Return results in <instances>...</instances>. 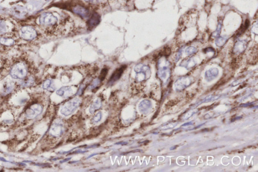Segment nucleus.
I'll use <instances>...</instances> for the list:
<instances>
[{
  "label": "nucleus",
  "mask_w": 258,
  "mask_h": 172,
  "mask_svg": "<svg viewBox=\"0 0 258 172\" xmlns=\"http://www.w3.org/2000/svg\"><path fill=\"white\" fill-rule=\"evenodd\" d=\"M39 24L42 27L50 32H55L58 29V19L51 13H45L39 19Z\"/></svg>",
  "instance_id": "obj_1"
},
{
  "label": "nucleus",
  "mask_w": 258,
  "mask_h": 172,
  "mask_svg": "<svg viewBox=\"0 0 258 172\" xmlns=\"http://www.w3.org/2000/svg\"><path fill=\"white\" fill-rule=\"evenodd\" d=\"M10 74L13 78L22 79L27 75V69L24 64L20 62L12 67Z\"/></svg>",
  "instance_id": "obj_2"
},
{
  "label": "nucleus",
  "mask_w": 258,
  "mask_h": 172,
  "mask_svg": "<svg viewBox=\"0 0 258 172\" xmlns=\"http://www.w3.org/2000/svg\"><path fill=\"white\" fill-rule=\"evenodd\" d=\"M21 36L26 41H32L37 36V32L30 26H24L21 29Z\"/></svg>",
  "instance_id": "obj_3"
},
{
  "label": "nucleus",
  "mask_w": 258,
  "mask_h": 172,
  "mask_svg": "<svg viewBox=\"0 0 258 172\" xmlns=\"http://www.w3.org/2000/svg\"><path fill=\"white\" fill-rule=\"evenodd\" d=\"M79 105V101L75 99L67 102L63 108H62L61 113L65 116H68L73 113L78 107Z\"/></svg>",
  "instance_id": "obj_4"
},
{
  "label": "nucleus",
  "mask_w": 258,
  "mask_h": 172,
  "mask_svg": "<svg viewBox=\"0 0 258 172\" xmlns=\"http://www.w3.org/2000/svg\"><path fill=\"white\" fill-rule=\"evenodd\" d=\"M192 83V80L190 77H183L177 80L175 83V88L177 91H180L185 89Z\"/></svg>",
  "instance_id": "obj_5"
},
{
  "label": "nucleus",
  "mask_w": 258,
  "mask_h": 172,
  "mask_svg": "<svg viewBox=\"0 0 258 172\" xmlns=\"http://www.w3.org/2000/svg\"><path fill=\"white\" fill-rule=\"evenodd\" d=\"M42 108L41 105L36 104H33L26 109V114L29 118H34L38 115L42 111Z\"/></svg>",
  "instance_id": "obj_6"
},
{
  "label": "nucleus",
  "mask_w": 258,
  "mask_h": 172,
  "mask_svg": "<svg viewBox=\"0 0 258 172\" xmlns=\"http://www.w3.org/2000/svg\"><path fill=\"white\" fill-rule=\"evenodd\" d=\"M169 63L167 62L166 65L160 67L158 69V74L159 78L162 80L163 82H167L170 77L171 75V70L169 67Z\"/></svg>",
  "instance_id": "obj_7"
},
{
  "label": "nucleus",
  "mask_w": 258,
  "mask_h": 172,
  "mask_svg": "<svg viewBox=\"0 0 258 172\" xmlns=\"http://www.w3.org/2000/svg\"><path fill=\"white\" fill-rule=\"evenodd\" d=\"M126 67H127L126 65H123L119 68L117 69L112 75L110 79H109L108 83L109 85H112L115 82L118 81L120 78V77L122 76V74L126 68Z\"/></svg>",
  "instance_id": "obj_8"
},
{
  "label": "nucleus",
  "mask_w": 258,
  "mask_h": 172,
  "mask_svg": "<svg viewBox=\"0 0 258 172\" xmlns=\"http://www.w3.org/2000/svg\"><path fill=\"white\" fill-rule=\"evenodd\" d=\"M248 42L245 40L239 41L235 43L234 47V53L235 54H240L244 52L247 48Z\"/></svg>",
  "instance_id": "obj_9"
},
{
  "label": "nucleus",
  "mask_w": 258,
  "mask_h": 172,
  "mask_svg": "<svg viewBox=\"0 0 258 172\" xmlns=\"http://www.w3.org/2000/svg\"><path fill=\"white\" fill-rule=\"evenodd\" d=\"M100 20L101 18L99 15L95 13L93 14L88 21L87 25L89 29H92L95 26H98L100 22Z\"/></svg>",
  "instance_id": "obj_10"
},
{
  "label": "nucleus",
  "mask_w": 258,
  "mask_h": 172,
  "mask_svg": "<svg viewBox=\"0 0 258 172\" xmlns=\"http://www.w3.org/2000/svg\"><path fill=\"white\" fill-rule=\"evenodd\" d=\"M222 95H216V96H207L206 98H205L204 99H202L201 101H199V102H197L196 104H194V105L191 107V109H194L198 106H199L201 104L205 103V102H212V101H215L216 99H218L219 98H220L221 96Z\"/></svg>",
  "instance_id": "obj_11"
},
{
  "label": "nucleus",
  "mask_w": 258,
  "mask_h": 172,
  "mask_svg": "<svg viewBox=\"0 0 258 172\" xmlns=\"http://www.w3.org/2000/svg\"><path fill=\"white\" fill-rule=\"evenodd\" d=\"M73 11L80 16L82 17L83 18H86L89 15V11L87 9L84 7L80 6H77L73 8Z\"/></svg>",
  "instance_id": "obj_12"
},
{
  "label": "nucleus",
  "mask_w": 258,
  "mask_h": 172,
  "mask_svg": "<svg viewBox=\"0 0 258 172\" xmlns=\"http://www.w3.org/2000/svg\"><path fill=\"white\" fill-rule=\"evenodd\" d=\"M219 71L217 68H211L205 72V79L208 81H211L217 76Z\"/></svg>",
  "instance_id": "obj_13"
},
{
  "label": "nucleus",
  "mask_w": 258,
  "mask_h": 172,
  "mask_svg": "<svg viewBox=\"0 0 258 172\" xmlns=\"http://www.w3.org/2000/svg\"><path fill=\"white\" fill-rule=\"evenodd\" d=\"M151 104L148 100H144L140 104L139 108L141 112H144L151 107Z\"/></svg>",
  "instance_id": "obj_14"
},
{
  "label": "nucleus",
  "mask_w": 258,
  "mask_h": 172,
  "mask_svg": "<svg viewBox=\"0 0 258 172\" xmlns=\"http://www.w3.org/2000/svg\"><path fill=\"white\" fill-rule=\"evenodd\" d=\"M249 25H250V22H249V20H245V24L242 25V26H241V27L239 28V30H238L237 33L235 34L236 37L239 36H240L242 33H244V32H245V30L248 28Z\"/></svg>",
  "instance_id": "obj_15"
},
{
  "label": "nucleus",
  "mask_w": 258,
  "mask_h": 172,
  "mask_svg": "<svg viewBox=\"0 0 258 172\" xmlns=\"http://www.w3.org/2000/svg\"><path fill=\"white\" fill-rule=\"evenodd\" d=\"M227 40L228 37L226 36H218L215 41V44L216 46L221 47L224 46L226 42H227Z\"/></svg>",
  "instance_id": "obj_16"
},
{
  "label": "nucleus",
  "mask_w": 258,
  "mask_h": 172,
  "mask_svg": "<svg viewBox=\"0 0 258 172\" xmlns=\"http://www.w3.org/2000/svg\"><path fill=\"white\" fill-rule=\"evenodd\" d=\"M14 42L13 39H10V38H6V37H1L0 38V43L3 44L4 45L7 46H10L13 45Z\"/></svg>",
  "instance_id": "obj_17"
},
{
  "label": "nucleus",
  "mask_w": 258,
  "mask_h": 172,
  "mask_svg": "<svg viewBox=\"0 0 258 172\" xmlns=\"http://www.w3.org/2000/svg\"><path fill=\"white\" fill-rule=\"evenodd\" d=\"M181 64L182 66L185 67L186 68H191L195 65L194 61L192 60L191 59H189L188 60H186V61H183Z\"/></svg>",
  "instance_id": "obj_18"
},
{
  "label": "nucleus",
  "mask_w": 258,
  "mask_h": 172,
  "mask_svg": "<svg viewBox=\"0 0 258 172\" xmlns=\"http://www.w3.org/2000/svg\"><path fill=\"white\" fill-rule=\"evenodd\" d=\"M7 32V27L5 21L0 20V36L6 34Z\"/></svg>",
  "instance_id": "obj_19"
},
{
  "label": "nucleus",
  "mask_w": 258,
  "mask_h": 172,
  "mask_svg": "<svg viewBox=\"0 0 258 172\" xmlns=\"http://www.w3.org/2000/svg\"><path fill=\"white\" fill-rule=\"evenodd\" d=\"M101 101H97L95 102H94V104H93L91 106L90 109V112L91 113H94L95 110H98V109H99L101 106Z\"/></svg>",
  "instance_id": "obj_20"
},
{
  "label": "nucleus",
  "mask_w": 258,
  "mask_h": 172,
  "mask_svg": "<svg viewBox=\"0 0 258 172\" xmlns=\"http://www.w3.org/2000/svg\"><path fill=\"white\" fill-rule=\"evenodd\" d=\"M177 122H171L169 123L166 124L165 125H163V126H161V129L162 130H166L169 129L173 128L174 127L176 126L177 125Z\"/></svg>",
  "instance_id": "obj_21"
},
{
  "label": "nucleus",
  "mask_w": 258,
  "mask_h": 172,
  "mask_svg": "<svg viewBox=\"0 0 258 172\" xmlns=\"http://www.w3.org/2000/svg\"><path fill=\"white\" fill-rule=\"evenodd\" d=\"M197 49L194 47H189L186 49L185 53L188 55L190 56L196 53Z\"/></svg>",
  "instance_id": "obj_22"
},
{
  "label": "nucleus",
  "mask_w": 258,
  "mask_h": 172,
  "mask_svg": "<svg viewBox=\"0 0 258 172\" xmlns=\"http://www.w3.org/2000/svg\"><path fill=\"white\" fill-rule=\"evenodd\" d=\"M107 69L104 68L102 69V71H101V74L99 75L98 80L100 81H102L104 80V79L106 78V76L107 74Z\"/></svg>",
  "instance_id": "obj_23"
},
{
  "label": "nucleus",
  "mask_w": 258,
  "mask_h": 172,
  "mask_svg": "<svg viewBox=\"0 0 258 172\" xmlns=\"http://www.w3.org/2000/svg\"><path fill=\"white\" fill-rule=\"evenodd\" d=\"M221 29V25L220 24H218L216 30L212 34V37H217L218 36H219L220 34Z\"/></svg>",
  "instance_id": "obj_24"
},
{
  "label": "nucleus",
  "mask_w": 258,
  "mask_h": 172,
  "mask_svg": "<svg viewBox=\"0 0 258 172\" xmlns=\"http://www.w3.org/2000/svg\"><path fill=\"white\" fill-rule=\"evenodd\" d=\"M171 53V50L169 47H165L163 49V50L162 52L161 55L164 56V57H167L169 56L170 55Z\"/></svg>",
  "instance_id": "obj_25"
},
{
  "label": "nucleus",
  "mask_w": 258,
  "mask_h": 172,
  "mask_svg": "<svg viewBox=\"0 0 258 172\" xmlns=\"http://www.w3.org/2000/svg\"><path fill=\"white\" fill-rule=\"evenodd\" d=\"M68 87H63L61 88V89H59L57 91V93L58 94V96H64V94H65V92L68 90Z\"/></svg>",
  "instance_id": "obj_26"
},
{
  "label": "nucleus",
  "mask_w": 258,
  "mask_h": 172,
  "mask_svg": "<svg viewBox=\"0 0 258 172\" xmlns=\"http://www.w3.org/2000/svg\"><path fill=\"white\" fill-rule=\"evenodd\" d=\"M102 117V115L101 113H98V114H96L93 119V120L95 122H98L100 121Z\"/></svg>",
  "instance_id": "obj_27"
},
{
  "label": "nucleus",
  "mask_w": 258,
  "mask_h": 172,
  "mask_svg": "<svg viewBox=\"0 0 258 172\" xmlns=\"http://www.w3.org/2000/svg\"><path fill=\"white\" fill-rule=\"evenodd\" d=\"M51 85V81L50 80H47L44 82L43 84V88L44 89H47Z\"/></svg>",
  "instance_id": "obj_28"
},
{
  "label": "nucleus",
  "mask_w": 258,
  "mask_h": 172,
  "mask_svg": "<svg viewBox=\"0 0 258 172\" xmlns=\"http://www.w3.org/2000/svg\"><path fill=\"white\" fill-rule=\"evenodd\" d=\"M195 114V113L194 112H191V113H188V114H186L184 117H183V118L185 120H187V119H188L189 118L192 116L194 114Z\"/></svg>",
  "instance_id": "obj_29"
},
{
  "label": "nucleus",
  "mask_w": 258,
  "mask_h": 172,
  "mask_svg": "<svg viewBox=\"0 0 258 172\" xmlns=\"http://www.w3.org/2000/svg\"><path fill=\"white\" fill-rule=\"evenodd\" d=\"M182 49H180V50H179V53H178V54H177V57H176V61H178L179 60V59H180V57H181V55H182V52H183V50Z\"/></svg>",
  "instance_id": "obj_30"
},
{
  "label": "nucleus",
  "mask_w": 258,
  "mask_h": 172,
  "mask_svg": "<svg viewBox=\"0 0 258 172\" xmlns=\"http://www.w3.org/2000/svg\"><path fill=\"white\" fill-rule=\"evenodd\" d=\"M206 50V52H214V49L212 48V47H208L207 49H205Z\"/></svg>",
  "instance_id": "obj_31"
},
{
  "label": "nucleus",
  "mask_w": 258,
  "mask_h": 172,
  "mask_svg": "<svg viewBox=\"0 0 258 172\" xmlns=\"http://www.w3.org/2000/svg\"><path fill=\"white\" fill-rule=\"evenodd\" d=\"M128 143L127 142H123V141H122V142H118V143H117L115 145H127Z\"/></svg>",
  "instance_id": "obj_32"
},
{
  "label": "nucleus",
  "mask_w": 258,
  "mask_h": 172,
  "mask_svg": "<svg viewBox=\"0 0 258 172\" xmlns=\"http://www.w3.org/2000/svg\"><path fill=\"white\" fill-rule=\"evenodd\" d=\"M192 122H188V123H187L184 124L183 125V126H189V125H192Z\"/></svg>",
  "instance_id": "obj_33"
},
{
  "label": "nucleus",
  "mask_w": 258,
  "mask_h": 172,
  "mask_svg": "<svg viewBox=\"0 0 258 172\" xmlns=\"http://www.w3.org/2000/svg\"><path fill=\"white\" fill-rule=\"evenodd\" d=\"M84 1H86V2H95V1H98V0H84Z\"/></svg>",
  "instance_id": "obj_34"
},
{
  "label": "nucleus",
  "mask_w": 258,
  "mask_h": 172,
  "mask_svg": "<svg viewBox=\"0 0 258 172\" xmlns=\"http://www.w3.org/2000/svg\"><path fill=\"white\" fill-rule=\"evenodd\" d=\"M70 159H71V158H68V159H65V160H64V161H62V162H67V161H69Z\"/></svg>",
  "instance_id": "obj_35"
},
{
  "label": "nucleus",
  "mask_w": 258,
  "mask_h": 172,
  "mask_svg": "<svg viewBox=\"0 0 258 172\" xmlns=\"http://www.w3.org/2000/svg\"><path fill=\"white\" fill-rule=\"evenodd\" d=\"M177 148V146H174H174H173V147H172V148H171V150H172V149H175V148Z\"/></svg>",
  "instance_id": "obj_36"
}]
</instances>
